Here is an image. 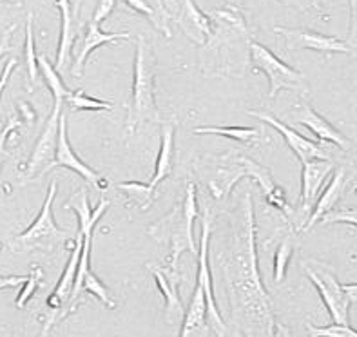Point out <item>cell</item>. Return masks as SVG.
I'll return each instance as SVG.
<instances>
[{"mask_svg":"<svg viewBox=\"0 0 357 337\" xmlns=\"http://www.w3.org/2000/svg\"><path fill=\"white\" fill-rule=\"evenodd\" d=\"M56 194V181H51L47 196H45L38 216L35 218L29 227L13 239H9L11 250H35V248H53L59 241H66L69 238L68 230L60 229L53 216V202Z\"/></svg>","mask_w":357,"mask_h":337,"instance_id":"obj_6","label":"cell"},{"mask_svg":"<svg viewBox=\"0 0 357 337\" xmlns=\"http://www.w3.org/2000/svg\"><path fill=\"white\" fill-rule=\"evenodd\" d=\"M53 167H66L69 171L77 172L80 174L87 184H91L96 189H102L105 187V178L104 176H100L95 169H91L87 163H84L80 158L77 156L75 153V149L71 147L68 138V117L66 114H60L59 120V140H56V151H54V160L51 163V169Z\"/></svg>","mask_w":357,"mask_h":337,"instance_id":"obj_13","label":"cell"},{"mask_svg":"<svg viewBox=\"0 0 357 337\" xmlns=\"http://www.w3.org/2000/svg\"><path fill=\"white\" fill-rule=\"evenodd\" d=\"M17 59H9L6 60V66H4V71L0 75V98H2V93H4L6 86H8L9 78L13 75V71L17 69Z\"/></svg>","mask_w":357,"mask_h":337,"instance_id":"obj_35","label":"cell"},{"mask_svg":"<svg viewBox=\"0 0 357 337\" xmlns=\"http://www.w3.org/2000/svg\"><path fill=\"white\" fill-rule=\"evenodd\" d=\"M15 31H17V24H11V26L2 33V36H0V59L9 51V40H11V36H13Z\"/></svg>","mask_w":357,"mask_h":337,"instance_id":"obj_36","label":"cell"},{"mask_svg":"<svg viewBox=\"0 0 357 337\" xmlns=\"http://www.w3.org/2000/svg\"><path fill=\"white\" fill-rule=\"evenodd\" d=\"M249 60L254 68L263 71L268 78V98L274 100L283 89H305L303 75L298 69L281 62L268 47L256 40L249 42Z\"/></svg>","mask_w":357,"mask_h":337,"instance_id":"obj_7","label":"cell"},{"mask_svg":"<svg viewBox=\"0 0 357 337\" xmlns=\"http://www.w3.org/2000/svg\"><path fill=\"white\" fill-rule=\"evenodd\" d=\"M319 223L326 225V223H350V225H356V211H344L340 212V214H326Z\"/></svg>","mask_w":357,"mask_h":337,"instance_id":"obj_34","label":"cell"},{"mask_svg":"<svg viewBox=\"0 0 357 337\" xmlns=\"http://www.w3.org/2000/svg\"><path fill=\"white\" fill-rule=\"evenodd\" d=\"M36 68H38V71L42 73L45 84H47V87H50L54 104H63V100L68 98L71 91H69L68 86L63 84L62 75L56 73L54 66L47 60L45 54H36Z\"/></svg>","mask_w":357,"mask_h":337,"instance_id":"obj_24","label":"cell"},{"mask_svg":"<svg viewBox=\"0 0 357 337\" xmlns=\"http://www.w3.org/2000/svg\"><path fill=\"white\" fill-rule=\"evenodd\" d=\"M307 329L310 337H357V332L352 327H343V324H328V327H314L312 323H307Z\"/></svg>","mask_w":357,"mask_h":337,"instance_id":"obj_32","label":"cell"},{"mask_svg":"<svg viewBox=\"0 0 357 337\" xmlns=\"http://www.w3.org/2000/svg\"><path fill=\"white\" fill-rule=\"evenodd\" d=\"M274 31L285 38L289 50H308L317 53H343L349 54L354 51V44L337 36L321 35L310 29H289V27H274Z\"/></svg>","mask_w":357,"mask_h":337,"instance_id":"obj_11","label":"cell"},{"mask_svg":"<svg viewBox=\"0 0 357 337\" xmlns=\"http://www.w3.org/2000/svg\"><path fill=\"white\" fill-rule=\"evenodd\" d=\"M149 270L153 272L160 292L163 294V299H165V320L171 324L178 323V321L183 320V312H185L183 303L180 299V294H178L180 274H174L169 269L163 270L156 265H149Z\"/></svg>","mask_w":357,"mask_h":337,"instance_id":"obj_19","label":"cell"},{"mask_svg":"<svg viewBox=\"0 0 357 337\" xmlns=\"http://www.w3.org/2000/svg\"><path fill=\"white\" fill-rule=\"evenodd\" d=\"M0 250H2V243H0Z\"/></svg>","mask_w":357,"mask_h":337,"instance_id":"obj_38","label":"cell"},{"mask_svg":"<svg viewBox=\"0 0 357 337\" xmlns=\"http://www.w3.org/2000/svg\"><path fill=\"white\" fill-rule=\"evenodd\" d=\"M160 114L154 102V57L144 36L136 40L135 78H132L131 105L127 112V129L136 133L149 121H158Z\"/></svg>","mask_w":357,"mask_h":337,"instance_id":"obj_2","label":"cell"},{"mask_svg":"<svg viewBox=\"0 0 357 337\" xmlns=\"http://www.w3.org/2000/svg\"><path fill=\"white\" fill-rule=\"evenodd\" d=\"M180 337H211V330L207 327L205 297L198 285H196L195 292L190 296L189 306L183 312Z\"/></svg>","mask_w":357,"mask_h":337,"instance_id":"obj_21","label":"cell"},{"mask_svg":"<svg viewBox=\"0 0 357 337\" xmlns=\"http://www.w3.org/2000/svg\"><path fill=\"white\" fill-rule=\"evenodd\" d=\"M305 274L317 288L334 324L349 327V310L350 305L356 303L357 285H341L326 265L317 261H308L305 265Z\"/></svg>","mask_w":357,"mask_h":337,"instance_id":"obj_5","label":"cell"},{"mask_svg":"<svg viewBox=\"0 0 357 337\" xmlns=\"http://www.w3.org/2000/svg\"><path fill=\"white\" fill-rule=\"evenodd\" d=\"M22 126V121L17 120V118H11V120L8 121V126L4 127V129L0 130V167H2V162H4V154H6V142H8L9 135L13 133L17 127Z\"/></svg>","mask_w":357,"mask_h":337,"instance_id":"obj_33","label":"cell"},{"mask_svg":"<svg viewBox=\"0 0 357 337\" xmlns=\"http://www.w3.org/2000/svg\"><path fill=\"white\" fill-rule=\"evenodd\" d=\"M66 207L73 209V211L77 212L78 227H80V229H78V234H80L82 238H93L96 223H98L100 218L104 216V212L107 211L109 202L104 200V202L98 203V207H96L95 211H91L89 198H87V189L86 187H82V189H78L77 193L73 194L71 198L68 200Z\"/></svg>","mask_w":357,"mask_h":337,"instance_id":"obj_20","label":"cell"},{"mask_svg":"<svg viewBox=\"0 0 357 337\" xmlns=\"http://www.w3.org/2000/svg\"><path fill=\"white\" fill-rule=\"evenodd\" d=\"M59 8L60 17H62V26H60V44L59 53H56V63L54 69L59 75H62L73 62V51L77 47L78 36L82 35V24L78 20V4H71L69 0H59L54 2Z\"/></svg>","mask_w":357,"mask_h":337,"instance_id":"obj_14","label":"cell"},{"mask_svg":"<svg viewBox=\"0 0 357 337\" xmlns=\"http://www.w3.org/2000/svg\"><path fill=\"white\" fill-rule=\"evenodd\" d=\"M236 337H241V336H236Z\"/></svg>","mask_w":357,"mask_h":337,"instance_id":"obj_39","label":"cell"},{"mask_svg":"<svg viewBox=\"0 0 357 337\" xmlns=\"http://www.w3.org/2000/svg\"><path fill=\"white\" fill-rule=\"evenodd\" d=\"M82 292H89V294H93V296H96V299L104 303L107 308H114V306H116L114 299L111 297V294H109L107 287L102 283V279H100L98 276L93 272V270H89V272L86 274V278H84Z\"/></svg>","mask_w":357,"mask_h":337,"instance_id":"obj_29","label":"cell"},{"mask_svg":"<svg viewBox=\"0 0 357 337\" xmlns=\"http://www.w3.org/2000/svg\"><path fill=\"white\" fill-rule=\"evenodd\" d=\"M196 135H218L225 138L236 140L241 144H256L259 142L261 135L256 127H231V126H204L196 127Z\"/></svg>","mask_w":357,"mask_h":337,"instance_id":"obj_25","label":"cell"},{"mask_svg":"<svg viewBox=\"0 0 357 337\" xmlns=\"http://www.w3.org/2000/svg\"><path fill=\"white\" fill-rule=\"evenodd\" d=\"M249 114L274 127V129L283 136V140L287 142L290 151L298 156V160L301 163L312 162V160H331V154H328L326 145L317 144V142L305 138L303 135H299L298 130L285 126V123H283L281 120H278L276 117H272V114H268V112H261V111H249Z\"/></svg>","mask_w":357,"mask_h":337,"instance_id":"obj_12","label":"cell"},{"mask_svg":"<svg viewBox=\"0 0 357 337\" xmlns=\"http://www.w3.org/2000/svg\"><path fill=\"white\" fill-rule=\"evenodd\" d=\"M334 172V162L332 160H312L303 163L301 172V205L303 211H312L319 190L323 189L325 181Z\"/></svg>","mask_w":357,"mask_h":337,"instance_id":"obj_18","label":"cell"},{"mask_svg":"<svg viewBox=\"0 0 357 337\" xmlns=\"http://www.w3.org/2000/svg\"><path fill=\"white\" fill-rule=\"evenodd\" d=\"M274 337H292V334H290V330L287 329V327H283V324H276V327H274Z\"/></svg>","mask_w":357,"mask_h":337,"instance_id":"obj_37","label":"cell"},{"mask_svg":"<svg viewBox=\"0 0 357 337\" xmlns=\"http://www.w3.org/2000/svg\"><path fill=\"white\" fill-rule=\"evenodd\" d=\"M231 169H236L234 172H227L223 169H220V180H213L208 184V189L213 193L214 198L222 200L225 198L227 194L231 193L232 187H234L241 178H254V180L258 181L259 187L265 193V198L267 202L271 203L274 209H280L281 212H285V214H290V209L287 205V198L285 193L281 187H278L276 181L272 180L271 172L265 169L263 165L256 163L254 160L247 156H234L232 158V162L229 163Z\"/></svg>","mask_w":357,"mask_h":337,"instance_id":"obj_4","label":"cell"},{"mask_svg":"<svg viewBox=\"0 0 357 337\" xmlns=\"http://www.w3.org/2000/svg\"><path fill=\"white\" fill-rule=\"evenodd\" d=\"M172 22L180 27L189 40L198 45H207L216 33L213 20L204 11H199V8L192 0L181 2L178 13H172Z\"/></svg>","mask_w":357,"mask_h":337,"instance_id":"obj_15","label":"cell"},{"mask_svg":"<svg viewBox=\"0 0 357 337\" xmlns=\"http://www.w3.org/2000/svg\"><path fill=\"white\" fill-rule=\"evenodd\" d=\"M116 189L122 190L127 198L131 200V203H135L142 211H147L156 196V189H153L149 184H142V181H120L116 184Z\"/></svg>","mask_w":357,"mask_h":337,"instance_id":"obj_26","label":"cell"},{"mask_svg":"<svg viewBox=\"0 0 357 337\" xmlns=\"http://www.w3.org/2000/svg\"><path fill=\"white\" fill-rule=\"evenodd\" d=\"M116 6V2L113 0H104V2H98L95 8V13L91 17L89 26L86 27V31L82 33V44L80 47H77V54H75V63H73L71 73L75 77L80 78L82 71H84V66H86V60L89 59V54L104 44H116L120 40H129L131 35L129 33H105L100 24L104 22L107 15L113 11V8Z\"/></svg>","mask_w":357,"mask_h":337,"instance_id":"obj_9","label":"cell"},{"mask_svg":"<svg viewBox=\"0 0 357 337\" xmlns=\"http://www.w3.org/2000/svg\"><path fill=\"white\" fill-rule=\"evenodd\" d=\"M42 276H44V272L40 270V267L33 265L31 272H29V276H26V281L22 283V290L18 292L17 299H15V306L17 308H24L27 305V301L35 296L36 288L40 285Z\"/></svg>","mask_w":357,"mask_h":337,"instance_id":"obj_31","label":"cell"},{"mask_svg":"<svg viewBox=\"0 0 357 337\" xmlns=\"http://www.w3.org/2000/svg\"><path fill=\"white\" fill-rule=\"evenodd\" d=\"M33 13L29 11L26 17V66L29 82L36 84L38 78V68H36V53H35V38H33Z\"/></svg>","mask_w":357,"mask_h":337,"instance_id":"obj_30","label":"cell"},{"mask_svg":"<svg viewBox=\"0 0 357 337\" xmlns=\"http://www.w3.org/2000/svg\"><path fill=\"white\" fill-rule=\"evenodd\" d=\"M198 218V202H196V187L195 184L187 185L185 200L174 212H171L163 221H158L149 232H156L153 236H167L171 243V261H169V270L178 274V261H180L181 252L189 250L192 256L198 254L195 245V236H192V225Z\"/></svg>","mask_w":357,"mask_h":337,"instance_id":"obj_3","label":"cell"},{"mask_svg":"<svg viewBox=\"0 0 357 337\" xmlns=\"http://www.w3.org/2000/svg\"><path fill=\"white\" fill-rule=\"evenodd\" d=\"M292 252H294V243H292V238L287 236L280 243L276 256H274V281L276 283H283V279L287 276V269H289V263L292 260Z\"/></svg>","mask_w":357,"mask_h":337,"instance_id":"obj_28","label":"cell"},{"mask_svg":"<svg viewBox=\"0 0 357 337\" xmlns=\"http://www.w3.org/2000/svg\"><path fill=\"white\" fill-rule=\"evenodd\" d=\"M63 104H68V107L71 109L73 112L77 111H111L113 109V104L109 102H104V100L93 98V96L86 95V91H75V93H69V96L63 100Z\"/></svg>","mask_w":357,"mask_h":337,"instance_id":"obj_27","label":"cell"},{"mask_svg":"<svg viewBox=\"0 0 357 337\" xmlns=\"http://www.w3.org/2000/svg\"><path fill=\"white\" fill-rule=\"evenodd\" d=\"M243 225L236 241L234 261H232L231 303L238 306V312L245 320L252 321L265 337H274V317L271 310V299L261 283L256 261V245H254V212L250 193L243 198Z\"/></svg>","mask_w":357,"mask_h":337,"instance_id":"obj_1","label":"cell"},{"mask_svg":"<svg viewBox=\"0 0 357 337\" xmlns=\"http://www.w3.org/2000/svg\"><path fill=\"white\" fill-rule=\"evenodd\" d=\"M347 187H349V174H347V169H343V167L334 169L331 181H328V185H326L325 190L321 193V196L316 200L312 212H310V216H308L307 220V225H303V229L301 230L307 232V230H310L312 227H316L326 214L334 212L335 207H337V203L343 198Z\"/></svg>","mask_w":357,"mask_h":337,"instance_id":"obj_17","label":"cell"},{"mask_svg":"<svg viewBox=\"0 0 357 337\" xmlns=\"http://www.w3.org/2000/svg\"><path fill=\"white\" fill-rule=\"evenodd\" d=\"M290 118H292L296 123H301V126L308 127V129L312 130V135L317 136V140H321V142L334 144L337 145V147L344 149V151L350 147L349 140L344 138L340 130L332 126L331 121H326L319 112L314 111V107L308 104L307 100H301V102L296 105L292 114H290Z\"/></svg>","mask_w":357,"mask_h":337,"instance_id":"obj_16","label":"cell"},{"mask_svg":"<svg viewBox=\"0 0 357 337\" xmlns=\"http://www.w3.org/2000/svg\"><path fill=\"white\" fill-rule=\"evenodd\" d=\"M208 239H211V214L205 211L204 221H202V236H199V250L196 254L198 257V276H196V285L202 288L205 297V308H207V327L211 334L216 337H227V324L222 317L220 306L214 297L213 288V274L208 267Z\"/></svg>","mask_w":357,"mask_h":337,"instance_id":"obj_8","label":"cell"},{"mask_svg":"<svg viewBox=\"0 0 357 337\" xmlns=\"http://www.w3.org/2000/svg\"><path fill=\"white\" fill-rule=\"evenodd\" d=\"M126 6H129L131 9L138 11V13L145 15L149 18L151 24H153L160 33H163L165 38H171L172 29V13L169 11V8L165 6V2H145V0H127L123 2Z\"/></svg>","mask_w":357,"mask_h":337,"instance_id":"obj_23","label":"cell"},{"mask_svg":"<svg viewBox=\"0 0 357 337\" xmlns=\"http://www.w3.org/2000/svg\"><path fill=\"white\" fill-rule=\"evenodd\" d=\"M174 136H176V127L172 123H163L162 126V144H160V153L156 158V167H154V174L151 181L147 184L156 189L160 181L172 174L174 169Z\"/></svg>","mask_w":357,"mask_h":337,"instance_id":"obj_22","label":"cell"},{"mask_svg":"<svg viewBox=\"0 0 357 337\" xmlns=\"http://www.w3.org/2000/svg\"><path fill=\"white\" fill-rule=\"evenodd\" d=\"M63 104H54L50 118L45 120V126L40 133V138L36 140L35 149L31 156L27 160L26 169H24V180H31L35 176L47 172L51 169V163L54 160V151H56V140H59V120L62 114Z\"/></svg>","mask_w":357,"mask_h":337,"instance_id":"obj_10","label":"cell"}]
</instances>
